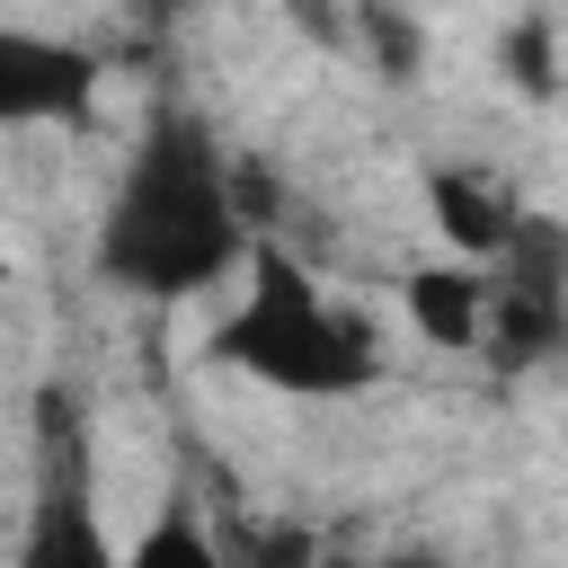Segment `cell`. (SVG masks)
<instances>
[{
    "mask_svg": "<svg viewBox=\"0 0 568 568\" xmlns=\"http://www.w3.org/2000/svg\"><path fill=\"white\" fill-rule=\"evenodd\" d=\"M18 568H124V541H106L80 462L44 479V497H36L27 532H18Z\"/></svg>",
    "mask_w": 568,
    "mask_h": 568,
    "instance_id": "8992f818",
    "label": "cell"
},
{
    "mask_svg": "<svg viewBox=\"0 0 568 568\" xmlns=\"http://www.w3.org/2000/svg\"><path fill=\"white\" fill-rule=\"evenodd\" d=\"M497 62H506V80H515L524 98H550V89H559V53H550V18H524V27H506V44H497Z\"/></svg>",
    "mask_w": 568,
    "mask_h": 568,
    "instance_id": "9c48e42d",
    "label": "cell"
},
{
    "mask_svg": "<svg viewBox=\"0 0 568 568\" xmlns=\"http://www.w3.org/2000/svg\"><path fill=\"white\" fill-rule=\"evenodd\" d=\"M98 106V53L71 44V36H36V27H9L0 36V115L18 133H71L89 124Z\"/></svg>",
    "mask_w": 568,
    "mask_h": 568,
    "instance_id": "277c9868",
    "label": "cell"
},
{
    "mask_svg": "<svg viewBox=\"0 0 568 568\" xmlns=\"http://www.w3.org/2000/svg\"><path fill=\"white\" fill-rule=\"evenodd\" d=\"M568 346V231L532 213V231L488 257V364H541Z\"/></svg>",
    "mask_w": 568,
    "mask_h": 568,
    "instance_id": "3957f363",
    "label": "cell"
},
{
    "mask_svg": "<svg viewBox=\"0 0 568 568\" xmlns=\"http://www.w3.org/2000/svg\"><path fill=\"white\" fill-rule=\"evenodd\" d=\"M399 311L417 320L426 346H444V355H479V346H488V266H470V257H435V266H417V275L399 284Z\"/></svg>",
    "mask_w": 568,
    "mask_h": 568,
    "instance_id": "52a82bcc",
    "label": "cell"
},
{
    "mask_svg": "<svg viewBox=\"0 0 568 568\" xmlns=\"http://www.w3.org/2000/svg\"><path fill=\"white\" fill-rule=\"evenodd\" d=\"M204 355L284 390V399H346L382 373V328H373L364 302L328 293L302 257L257 248L248 275L231 284V311L213 320Z\"/></svg>",
    "mask_w": 568,
    "mask_h": 568,
    "instance_id": "7a4b0ae2",
    "label": "cell"
},
{
    "mask_svg": "<svg viewBox=\"0 0 568 568\" xmlns=\"http://www.w3.org/2000/svg\"><path fill=\"white\" fill-rule=\"evenodd\" d=\"M266 240L248 231V186L213 124L195 106H151L106 204L89 231V275L133 293V302H195L231 293Z\"/></svg>",
    "mask_w": 568,
    "mask_h": 568,
    "instance_id": "6da1fadb",
    "label": "cell"
},
{
    "mask_svg": "<svg viewBox=\"0 0 568 568\" xmlns=\"http://www.w3.org/2000/svg\"><path fill=\"white\" fill-rule=\"evenodd\" d=\"M426 204H435L444 257H470V266L506 257V248L532 231V204H524L506 178H488V169H435V178H426Z\"/></svg>",
    "mask_w": 568,
    "mask_h": 568,
    "instance_id": "5b68a950",
    "label": "cell"
},
{
    "mask_svg": "<svg viewBox=\"0 0 568 568\" xmlns=\"http://www.w3.org/2000/svg\"><path fill=\"white\" fill-rule=\"evenodd\" d=\"M124 568H231V550H222V532L195 515V497L169 488V497L151 506V524L124 541Z\"/></svg>",
    "mask_w": 568,
    "mask_h": 568,
    "instance_id": "ba28073f",
    "label": "cell"
}]
</instances>
